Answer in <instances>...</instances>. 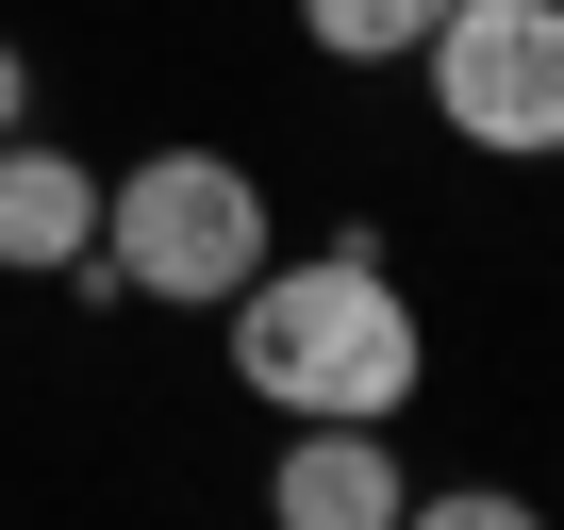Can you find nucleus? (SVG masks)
Instances as JSON below:
<instances>
[{"label":"nucleus","instance_id":"3","mask_svg":"<svg viewBox=\"0 0 564 530\" xmlns=\"http://www.w3.org/2000/svg\"><path fill=\"white\" fill-rule=\"evenodd\" d=\"M415 84L448 150L481 166H564V0H448L415 34Z\"/></svg>","mask_w":564,"mask_h":530},{"label":"nucleus","instance_id":"1","mask_svg":"<svg viewBox=\"0 0 564 530\" xmlns=\"http://www.w3.org/2000/svg\"><path fill=\"white\" fill-rule=\"evenodd\" d=\"M216 349H232V382L265 398V415H415V382H432V316H415V283L366 249V232H333V249H265L249 283L216 299Z\"/></svg>","mask_w":564,"mask_h":530},{"label":"nucleus","instance_id":"7","mask_svg":"<svg viewBox=\"0 0 564 530\" xmlns=\"http://www.w3.org/2000/svg\"><path fill=\"white\" fill-rule=\"evenodd\" d=\"M399 530H547L514 481H432V497H399Z\"/></svg>","mask_w":564,"mask_h":530},{"label":"nucleus","instance_id":"6","mask_svg":"<svg viewBox=\"0 0 564 530\" xmlns=\"http://www.w3.org/2000/svg\"><path fill=\"white\" fill-rule=\"evenodd\" d=\"M432 18H448V0H300V51L316 67H415Z\"/></svg>","mask_w":564,"mask_h":530},{"label":"nucleus","instance_id":"4","mask_svg":"<svg viewBox=\"0 0 564 530\" xmlns=\"http://www.w3.org/2000/svg\"><path fill=\"white\" fill-rule=\"evenodd\" d=\"M399 448L366 431V415H300L282 431V464H265V530H399Z\"/></svg>","mask_w":564,"mask_h":530},{"label":"nucleus","instance_id":"8","mask_svg":"<svg viewBox=\"0 0 564 530\" xmlns=\"http://www.w3.org/2000/svg\"><path fill=\"white\" fill-rule=\"evenodd\" d=\"M0 133H34V51L0 34Z\"/></svg>","mask_w":564,"mask_h":530},{"label":"nucleus","instance_id":"2","mask_svg":"<svg viewBox=\"0 0 564 530\" xmlns=\"http://www.w3.org/2000/svg\"><path fill=\"white\" fill-rule=\"evenodd\" d=\"M265 249H282V216H265V183L232 150H133V166H100V265H117V299L216 316Z\"/></svg>","mask_w":564,"mask_h":530},{"label":"nucleus","instance_id":"5","mask_svg":"<svg viewBox=\"0 0 564 530\" xmlns=\"http://www.w3.org/2000/svg\"><path fill=\"white\" fill-rule=\"evenodd\" d=\"M84 249H100V166L0 133V283H67Z\"/></svg>","mask_w":564,"mask_h":530}]
</instances>
